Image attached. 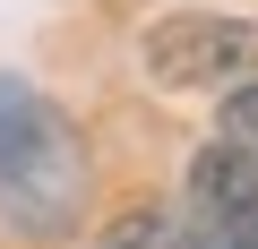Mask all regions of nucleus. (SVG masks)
I'll return each instance as SVG.
<instances>
[{
    "label": "nucleus",
    "instance_id": "7ed1b4c3",
    "mask_svg": "<svg viewBox=\"0 0 258 249\" xmlns=\"http://www.w3.org/2000/svg\"><path fill=\"white\" fill-rule=\"evenodd\" d=\"M189 215L224 240V249H258V155L215 138L189 163Z\"/></svg>",
    "mask_w": 258,
    "mask_h": 249
},
{
    "label": "nucleus",
    "instance_id": "f03ea898",
    "mask_svg": "<svg viewBox=\"0 0 258 249\" xmlns=\"http://www.w3.org/2000/svg\"><path fill=\"white\" fill-rule=\"evenodd\" d=\"M147 69H155V86H172V95H189V86H241V77L258 69V26L207 18V9L164 18V26H147Z\"/></svg>",
    "mask_w": 258,
    "mask_h": 249
},
{
    "label": "nucleus",
    "instance_id": "39448f33",
    "mask_svg": "<svg viewBox=\"0 0 258 249\" xmlns=\"http://www.w3.org/2000/svg\"><path fill=\"white\" fill-rule=\"evenodd\" d=\"M215 138H232V146H249V155H258V86H232V95H224Z\"/></svg>",
    "mask_w": 258,
    "mask_h": 249
},
{
    "label": "nucleus",
    "instance_id": "f257e3e1",
    "mask_svg": "<svg viewBox=\"0 0 258 249\" xmlns=\"http://www.w3.org/2000/svg\"><path fill=\"white\" fill-rule=\"evenodd\" d=\"M86 215V146L69 112L43 103L26 77H0V223L52 240Z\"/></svg>",
    "mask_w": 258,
    "mask_h": 249
},
{
    "label": "nucleus",
    "instance_id": "20e7f679",
    "mask_svg": "<svg viewBox=\"0 0 258 249\" xmlns=\"http://www.w3.org/2000/svg\"><path fill=\"white\" fill-rule=\"evenodd\" d=\"M103 249H224L198 215H155V206H138V215H120L112 232H103Z\"/></svg>",
    "mask_w": 258,
    "mask_h": 249
}]
</instances>
